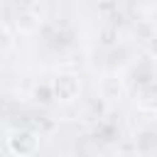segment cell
Segmentation results:
<instances>
[{
	"instance_id": "277c9868",
	"label": "cell",
	"mask_w": 157,
	"mask_h": 157,
	"mask_svg": "<svg viewBox=\"0 0 157 157\" xmlns=\"http://www.w3.org/2000/svg\"><path fill=\"white\" fill-rule=\"evenodd\" d=\"M10 44H12V37H10V32L0 25V54H2V52H7V49H10Z\"/></svg>"
},
{
	"instance_id": "6da1fadb",
	"label": "cell",
	"mask_w": 157,
	"mask_h": 157,
	"mask_svg": "<svg viewBox=\"0 0 157 157\" xmlns=\"http://www.w3.org/2000/svg\"><path fill=\"white\" fill-rule=\"evenodd\" d=\"M7 150L15 155V157H29L39 150V140L34 132L29 130H17L7 137Z\"/></svg>"
},
{
	"instance_id": "7a4b0ae2",
	"label": "cell",
	"mask_w": 157,
	"mask_h": 157,
	"mask_svg": "<svg viewBox=\"0 0 157 157\" xmlns=\"http://www.w3.org/2000/svg\"><path fill=\"white\" fill-rule=\"evenodd\" d=\"M52 93H54V98L69 103V101H76V98H78L81 83H78V78H76L74 74H59V76L52 81Z\"/></svg>"
},
{
	"instance_id": "3957f363",
	"label": "cell",
	"mask_w": 157,
	"mask_h": 157,
	"mask_svg": "<svg viewBox=\"0 0 157 157\" xmlns=\"http://www.w3.org/2000/svg\"><path fill=\"white\" fill-rule=\"evenodd\" d=\"M37 27H39V17L32 10H20V15H17V29L25 32V34H32Z\"/></svg>"
}]
</instances>
